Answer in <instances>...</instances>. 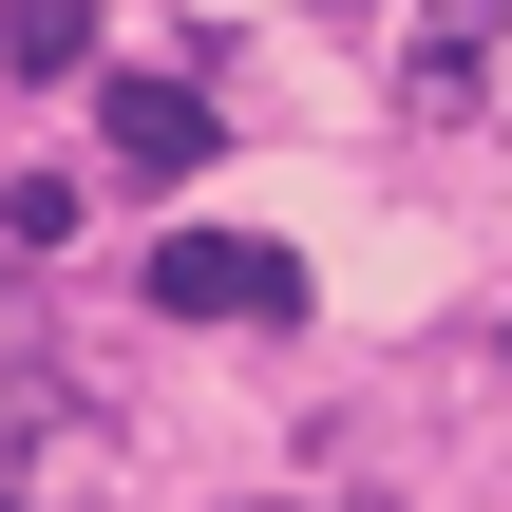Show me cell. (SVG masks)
I'll list each match as a JSON object with an SVG mask.
<instances>
[{"label": "cell", "instance_id": "cell-1", "mask_svg": "<svg viewBox=\"0 0 512 512\" xmlns=\"http://www.w3.org/2000/svg\"><path fill=\"white\" fill-rule=\"evenodd\" d=\"M152 304H171V323H304V266L247 247V228H171V247H152Z\"/></svg>", "mask_w": 512, "mask_h": 512}, {"label": "cell", "instance_id": "cell-2", "mask_svg": "<svg viewBox=\"0 0 512 512\" xmlns=\"http://www.w3.org/2000/svg\"><path fill=\"white\" fill-rule=\"evenodd\" d=\"M95 133H114V171H209V95L190 76H114Z\"/></svg>", "mask_w": 512, "mask_h": 512}, {"label": "cell", "instance_id": "cell-3", "mask_svg": "<svg viewBox=\"0 0 512 512\" xmlns=\"http://www.w3.org/2000/svg\"><path fill=\"white\" fill-rule=\"evenodd\" d=\"M0 57H19V76H76V57H95V0H0Z\"/></svg>", "mask_w": 512, "mask_h": 512}]
</instances>
